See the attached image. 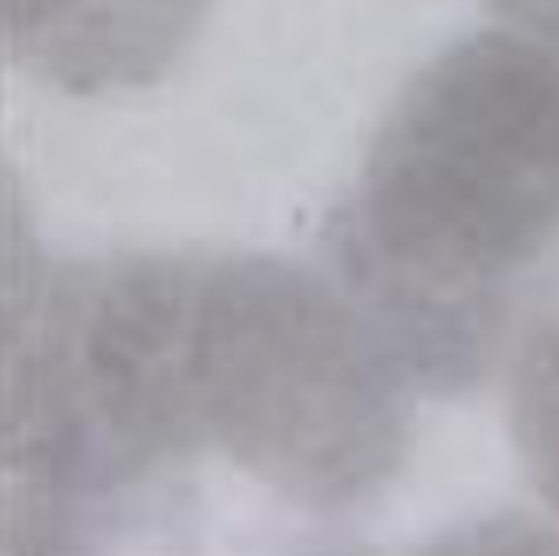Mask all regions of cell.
Segmentation results:
<instances>
[{"mask_svg": "<svg viewBox=\"0 0 559 556\" xmlns=\"http://www.w3.org/2000/svg\"><path fill=\"white\" fill-rule=\"evenodd\" d=\"M416 380L334 275L262 252L92 259L52 328L39 423L69 498L124 531L203 459L344 521L413 452Z\"/></svg>", "mask_w": 559, "mask_h": 556, "instance_id": "6da1fadb", "label": "cell"}, {"mask_svg": "<svg viewBox=\"0 0 559 556\" xmlns=\"http://www.w3.org/2000/svg\"><path fill=\"white\" fill-rule=\"evenodd\" d=\"M324 249L419 390H475L559 265V43L481 29L429 59Z\"/></svg>", "mask_w": 559, "mask_h": 556, "instance_id": "7a4b0ae2", "label": "cell"}, {"mask_svg": "<svg viewBox=\"0 0 559 556\" xmlns=\"http://www.w3.org/2000/svg\"><path fill=\"white\" fill-rule=\"evenodd\" d=\"M210 0H7V56L69 95L160 82L197 39Z\"/></svg>", "mask_w": 559, "mask_h": 556, "instance_id": "3957f363", "label": "cell"}, {"mask_svg": "<svg viewBox=\"0 0 559 556\" xmlns=\"http://www.w3.org/2000/svg\"><path fill=\"white\" fill-rule=\"evenodd\" d=\"M508 416L534 495L559 518V308L537 315L518 341Z\"/></svg>", "mask_w": 559, "mask_h": 556, "instance_id": "277c9868", "label": "cell"}, {"mask_svg": "<svg viewBox=\"0 0 559 556\" xmlns=\"http://www.w3.org/2000/svg\"><path fill=\"white\" fill-rule=\"evenodd\" d=\"M485 7L514 29L559 43V0H485Z\"/></svg>", "mask_w": 559, "mask_h": 556, "instance_id": "5b68a950", "label": "cell"}]
</instances>
